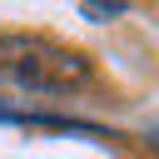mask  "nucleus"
Instances as JSON below:
<instances>
[{
  "mask_svg": "<svg viewBox=\"0 0 159 159\" xmlns=\"http://www.w3.org/2000/svg\"><path fill=\"white\" fill-rule=\"evenodd\" d=\"M0 84L40 89V94H75L94 84V65L60 40L45 35H0Z\"/></svg>",
  "mask_w": 159,
  "mask_h": 159,
  "instance_id": "1",
  "label": "nucleus"
},
{
  "mask_svg": "<svg viewBox=\"0 0 159 159\" xmlns=\"http://www.w3.org/2000/svg\"><path fill=\"white\" fill-rule=\"evenodd\" d=\"M89 20H114V15H124V5H80Z\"/></svg>",
  "mask_w": 159,
  "mask_h": 159,
  "instance_id": "2",
  "label": "nucleus"
}]
</instances>
